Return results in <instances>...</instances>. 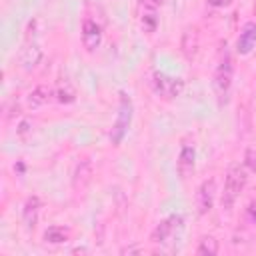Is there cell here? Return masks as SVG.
Instances as JSON below:
<instances>
[{
    "mask_svg": "<svg viewBox=\"0 0 256 256\" xmlns=\"http://www.w3.org/2000/svg\"><path fill=\"white\" fill-rule=\"evenodd\" d=\"M246 182H248L246 166L244 164H232L228 168V174H226V180H224V192H222V208L224 210H230L234 206V202L238 200Z\"/></svg>",
    "mask_w": 256,
    "mask_h": 256,
    "instance_id": "6da1fadb",
    "label": "cell"
},
{
    "mask_svg": "<svg viewBox=\"0 0 256 256\" xmlns=\"http://www.w3.org/2000/svg\"><path fill=\"white\" fill-rule=\"evenodd\" d=\"M132 100L126 96V92H120V106H118V116H116V122L112 126V132H110V140L112 144H120L132 124Z\"/></svg>",
    "mask_w": 256,
    "mask_h": 256,
    "instance_id": "7a4b0ae2",
    "label": "cell"
},
{
    "mask_svg": "<svg viewBox=\"0 0 256 256\" xmlns=\"http://www.w3.org/2000/svg\"><path fill=\"white\" fill-rule=\"evenodd\" d=\"M182 216L180 214H172V216H168L166 220H162L154 230H152V236H150V240L154 242V244H170L178 234H180V230H182Z\"/></svg>",
    "mask_w": 256,
    "mask_h": 256,
    "instance_id": "3957f363",
    "label": "cell"
},
{
    "mask_svg": "<svg viewBox=\"0 0 256 256\" xmlns=\"http://www.w3.org/2000/svg\"><path fill=\"white\" fill-rule=\"evenodd\" d=\"M212 84H214V92H216L218 104L222 106L228 100V92H230V86H232V60L228 56L216 68V74H214V82Z\"/></svg>",
    "mask_w": 256,
    "mask_h": 256,
    "instance_id": "277c9868",
    "label": "cell"
},
{
    "mask_svg": "<svg viewBox=\"0 0 256 256\" xmlns=\"http://www.w3.org/2000/svg\"><path fill=\"white\" fill-rule=\"evenodd\" d=\"M152 86H154V92L158 96H162V98H176L184 90V80L182 78L168 76L164 72H154Z\"/></svg>",
    "mask_w": 256,
    "mask_h": 256,
    "instance_id": "5b68a950",
    "label": "cell"
},
{
    "mask_svg": "<svg viewBox=\"0 0 256 256\" xmlns=\"http://www.w3.org/2000/svg\"><path fill=\"white\" fill-rule=\"evenodd\" d=\"M214 198H216V180L214 178H208L196 190V208H198V214H208L212 210V206H214Z\"/></svg>",
    "mask_w": 256,
    "mask_h": 256,
    "instance_id": "8992f818",
    "label": "cell"
},
{
    "mask_svg": "<svg viewBox=\"0 0 256 256\" xmlns=\"http://www.w3.org/2000/svg\"><path fill=\"white\" fill-rule=\"evenodd\" d=\"M100 42H102V30H100V26L94 20L86 18L82 22V44H84V48L88 52H94L100 46Z\"/></svg>",
    "mask_w": 256,
    "mask_h": 256,
    "instance_id": "52a82bcc",
    "label": "cell"
},
{
    "mask_svg": "<svg viewBox=\"0 0 256 256\" xmlns=\"http://www.w3.org/2000/svg\"><path fill=\"white\" fill-rule=\"evenodd\" d=\"M254 46H256V22H248V24H244V28L238 36L236 50H238V54H250Z\"/></svg>",
    "mask_w": 256,
    "mask_h": 256,
    "instance_id": "ba28073f",
    "label": "cell"
},
{
    "mask_svg": "<svg viewBox=\"0 0 256 256\" xmlns=\"http://www.w3.org/2000/svg\"><path fill=\"white\" fill-rule=\"evenodd\" d=\"M40 208H42V202H40L38 196H30V198H26L24 208H22V220H24V226H26L28 230H32V228L36 226Z\"/></svg>",
    "mask_w": 256,
    "mask_h": 256,
    "instance_id": "9c48e42d",
    "label": "cell"
},
{
    "mask_svg": "<svg viewBox=\"0 0 256 256\" xmlns=\"http://www.w3.org/2000/svg\"><path fill=\"white\" fill-rule=\"evenodd\" d=\"M194 162H196V150L192 146H184L180 150V156H178V174L182 178H188L194 170Z\"/></svg>",
    "mask_w": 256,
    "mask_h": 256,
    "instance_id": "30bf717a",
    "label": "cell"
},
{
    "mask_svg": "<svg viewBox=\"0 0 256 256\" xmlns=\"http://www.w3.org/2000/svg\"><path fill=\"white\" fill-rule=\"evenodd\" d=\"M54 96V90L46 84H38L30 94H28V106L30 108H40L44 104H48Z\"/></svg>",
    "mask_w": 256,
    "mask_h": 256,
    "instance_id": "8fae6325",
    "label": "cell"
},
{
    "mask_svg": "<svg viewBox=\"0 0 256 256\" xmlns=\"http://www.w3.org/2000/svg\"><path fill=\"white\" fill-rule=\"evenodd\" d=\"M182 52H184V56L186 58H194L196 56V52H198V30L194 28V26H188L186 30H184V34H182Z\"/></svg>",
    "mask_w": 256,
    "mask_h": 256,
    "instance_id": "7c38bea8",
    "label": "cell"
},
{
    "mask_svg": "<svg viewBox=\"0 0 256 256\" xmlns=\"http://www.w3.org/2000/svg\"><path fill=\"white\" fill-rule=\"evenodd\" d=\"M42 60V50L38 44H28L20 56V64L24 70H34Z\"/></svg>",
    "mask_w": 256,
    "mask_h": 256,
    "instance_id": "4fadbf2b",
    "label": "cell"
},
{
    "mask_svg": "<svg viewBox=\"0 0 256 256\" xmlns=\"http://www.w3.org/2000/svg\"><path fill=\"white\" fill-rule=\"evenodd\" d=\"M90 176H92V164H90V160H82V162L76 166V170H74V178H72L74 188H76V190L84 188V186L90 182Z\"/></svg>",
    "mask_w": 256,
    "mask_h": 256,
    "instance_id": "5bb4252c",
    "label": "cell"
},
{
    "mask_svg": "<svg viewBox=\"0 0 256 256\" xmlns=\"http://www.w3.org/2000/svg\"><path fill=\"white\" fill-rule=\"evenodd\" d=\"M68 238H70V232L64 226H50L44 230V242L48 244H64L68 242Z\"/></svg>",
    "mask_w": 256,
    "mask_h": 256,
    "instance_id": "9a60e30c",
    "label": "cell"
},
{
    "mask_svg": "<svg viewBox=\"0 0 256 256\" xmlns=\"http://www.w3.org/2000/svg\"><path fill=\"white\" fill-rule=\"evenodd\" d=\"M54 96H56V100H58L60 104H72V102L76 100V90H74V86H72L70 82H62V84L54 90Z\"/></svg>",
    "mask_w": 256,
    "mask_h": 256,
    "instance_id": "2e32d148",
    "label": "cell"
},
{
    "mask_svg": "<svg viewBox=\"0 0 256 256\" xmlns=\"http://www.w3.org/2000/svg\"><path fill=\"white\" fill-rule=\"evenodd\" d=\"M196 254H202V256H216V254H218V240L212 238V236H202V238L198 240Z\"/></svg>",
    "mask_w": 256,
    "mask_h": 256,
    "instance_id": "e0dca14e",
    "label": "cell"
},
{
    "mask_svg": "<svg viewBox=\"0 0 256 256\" xmlns=\"http://www.w3.org/2000/svg\"><path fill=\"white\" fill-rule=\"evenodd\" d=\"M142 26L146 32H154L156 26H158V18H156V12L152 8H146L144 14H142Z\"/></svg>",
    "mask_w": 256,
    "mask_h": 256,
    "instance_id": "ac0fdd59",
    "label": "cell"
},
{
    "mask_svg": "<svg viewBox=\"0 0 256 256\" xmlns=\"http://www.w3.org/2000/svg\"><path fill=\"white\" fill-rule=\"evenodd\" d=\"M30 134H32V124H30L28 120H22V122L18 124V128H16V136H18L20 140H28Z\"/></svg>",
    "mask_w": 256,
    "mask_h": 256,
    "instance_id": "d6986e66",
    "label": "cell"
},
{
    "mask_svg": "<svg viewBox=\"0 0 256 256\" xmlns=\"http://www.w3.org/2000/svg\"><path fill=\"white\" fill-rule=\"evenodd\" d=\"M244 166L248 172H256V154L252 150L246 152V160H244Z\"/></svg>",
    "mask_w": 256,
    "mask_h": 256,
    "instance_id": "ffe728a7",
    "label": "cell"
},
{
    "mask_svg": "<svg viewBox=\"0 0 256 256\" xmlns=\"http://www.w3.org/2000/svg\"><path fill=\"white\" fill-rule=\"evenodd\" d=\"M246 216H248V220H250L252 224H256V200H252V202L248 204V208H246Z\"/></svg>",
    "mask_w": 256,
    "mask_h": 256,
    "instance_id": "44dd1931",
    "label": "cell"
},
{
    "mask_svg": "<svg viewBox=\"0 0 256 256\" xmlns=\"http://www.w3.org/2000/svg\"><path fill=\"white\" fill-rule=\"evenodd\" d=\"M208 4L210 6H228L230 0H208Z\"/></svg>",
    "mask_w": 256,
    "mask_h": 256,
    "instance_id": "7402d4cb",
    "label": "cell"
},
{
    "mask_svg": "<svg viewBox=\"0 0 256 256\" xmlns=\"http://www.w3.org/2000/svg\"><path fill=\"white\" fill-rule=\"evenodd\" d=\"M150 2H152V4H162L164 0H150Z\"/></svg>",
    "mask_w": 256,
    "mask_h": 256,
    "instance_id": "603a6c76",
    "label": "cell"
},
{
    "mask_svg": "<svg viewBox=\"0 0 256 256\" xmlns=\"http://www.w3.org/2000/svg\"><path fill=\"white\" fill-rule=\"evenodd\" d=\"M252 10H254V16H256V0H254V8Z\"/></svg>",
    "mask_w": 256,
    "mask_h": 256,
    "instance_id": "cb8c5ba5",
    "label": "cell"
}]
</instances>
